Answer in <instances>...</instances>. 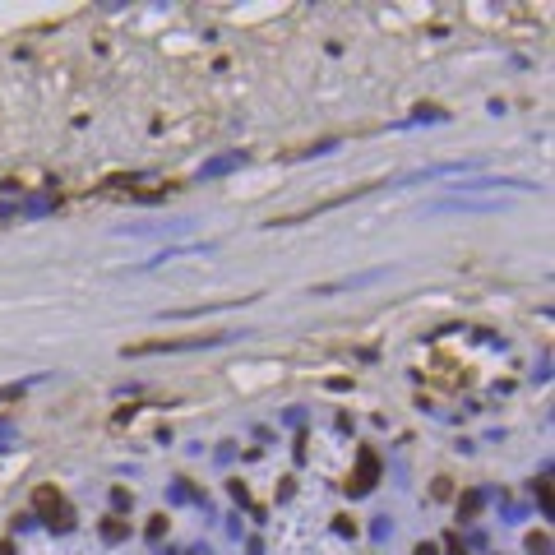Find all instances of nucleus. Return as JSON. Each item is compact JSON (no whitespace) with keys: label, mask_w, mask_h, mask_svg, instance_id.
Here are the masks:
<instances>
[{"label":"nucleus","mask_w":555,"mask_h":555,"mask_svg":"<svg viewBox=\"0 0 555 555\" xmlns=\"http://www.w3.org/2000/svg\"><path fill=\"white\" fill-rule=\"evenodd\" d=\"M185 347H199V338H158V343H134V347H125V356H144V352H185Z\"/></svg>","instance_id":"nucleus-2"},{"label":"nucleus","mask_w":555,"mask_h":555,"mask_svg":"<svg viewBox=\"0 0 555 555\" xmlns=\"http://www.w3.org/2000/svg\"><path fill=\"white\" fill-rule=\"evenodd\" d=\"M416 555H435V546H416Z\"/></svg>","instance_id":"nucleus-4"},{"label":"nucleus","mask_w":555,"mask_h":555,"mask_svg":"<svg viewBox=\"0 0 555 555\" xmlns=\"http://www.w3.org/2000/svg\"><path fill=\"white\" fill-rule=\"evenodd\" d=\"M370 476H375V459H370V454H361V476H356V481H347V491H370Z\"/></svg>","instance_id":"nucleus-3"},{"label":"nucleus","mask_w":555,"mask_h":555,"mask_svg":"<svg viewBox=\"0 0 555 555\" xmlns=\"http://www.w3.org/2000/svg\"><path fill=\"white\" fill-rule=\"evenodd\" d=\"M33 504H37V514H46V523H51V528H70V504H65L51 486H42V491L33 495Z\"/></svg>","instance_id":"nucleus-1"}]
</instances>
